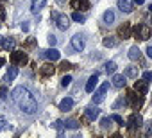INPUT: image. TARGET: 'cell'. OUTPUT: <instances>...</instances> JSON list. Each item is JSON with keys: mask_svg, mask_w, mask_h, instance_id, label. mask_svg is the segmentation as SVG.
Returning a JSON list of instances; mask_svg holds the SVG:
<instances>
[{"mask_svg": "<svg viewBox=\"0 0 152 138\" xmlns=\"http://www.w3.org/2000/svg\"><path fill=\"white\" fill-rule=\"evenodd\" d=\"M125 76L127 77H138V68L136 66H127L125 68Z\"/></svg>", "mask_w": 152, "mask_h": 138, "instance_id": "24", "label": "cell"}, {"mask_svg": "<svg viewBox=\"0 0 152 138\" xmlns=\"http://www.w3.org/2000/svg\"><path fill=\"white\" fill-rule=\"evenodd\" d=\"M45 4H47V0H32L31 11H32V13H38V11H41V9L45 7Z\"/></svg>", "mask_w": 152, "mask_h": 138, "instance_id": "20", "label": "cell"}, {"mask_svg": "<svg viewBox=\"0 0 152 138\" xmlns=\"http://www.w3.org/2000/svg\"><path fill=\"white\" fill-rule=\"evenodd\" d=\"M41 76H45V77H48V76H54V72H56V68L50 65V63H47V65H43L41 66Z\"/></svg>", "mask_w": 152, "mask_h": 138, "instance_id": "21", "label": "cell"}, {"mask_svg": "<svg viewBox=\"0 0 152 138\" xmlns=\"http://www.w3.org/2000/svg\"><path fill=\"white\" fill-rule=\"evenodd\" d=\"M56 43H57V38H56L54 34H50V36H48V45H50V47H54Z\"/></svg>", "mask_w": 152, "mask_h": 138, "instance_id": "36", "label": "cell"}, {"mask_svg": "<svg viewBox=\"0 0 152 138\" xmlns=\"http://www.w3.org/2000/svg\"><path fill=\"white\" fill-rule=\"evenodd\" d=\"M127 102H129V106H131V108L138 109V108H141V106H143V95H141V93H138L136 90H134V92H129V93H127Z\"/></svg>", "mask_w": 152, "mask_h": 138, "instance_id": "4", "label": "cell"}, {"mask_svg": "<svg viewBox=\"0 0 152 138\" xmlns=\"http://www.w3.org/2000/svg\"><path fill=\"white\" fill-rule=\"evenodd\" d=\"M148 11H150V13H152V4H150V6H148Z\"/></svg>", "mask_w": 152, "mask_h": 138, "instance_id": "45", "label": "cell"}, {"mask_svg": "<svg viewBox=\"0 0 152 138\" xmlns=\"http://www.w3.org/2000/svg\"><path fill=\"white\" fill-rule=\"evenodd\" d=\"M134 90L138 92V93H141V95H145L147 92H148V81H136L134 83Z\"/></svg>", "mask_w": 152, "mask_h": 138, "instance_id": "14", "label": "cell"}, {"mask_svg": "<svg viewBox=\"0 0 152 138\" xmlns=\"http://www.w3.org/2000/svg\"><path fill=\"white\" fill-rule=\"evenodd\" d=\"M118 9L122 13H131L134 9V2L132 0H118Z\"/></svg>", "mask_w": 152, "mask_h": 138, "instance_id": "11", "label": "cell"}, {"mask_svg": "<svg viewBox=\"0 0 152 138\" xmlns=\"http://www.w3.org/2000/svg\"><path fill=\"white\" fill-rule=\"evenodd\" d=\"M18 76V68H16V65H13V66H9V70L6 72V83H11V81H15V77Z\"/></svg>", "mask_w": 152, "mask_h": 138, "instance_id": "17", "label": "cell"}, {"mask_svg": "<svg viewBox=\"0 0 152 138\" xmlns=\"http://www.w3.org/2000/svg\"><path fill=\"white\" fill-rule=\"evenodd\" d=\"M54 127H56V129H59V133H63L64 122H63V120H56V122H54Z\"/></svg>", "mask_w": 152, "mask_h": 138, "instance_id": "34", "label": "cell"}, {"mask_svg": "<svg viewBox=\"0 0 152 138\" xmlns=\"http://www.w3.org/2000/svg\"><path fill=\"white\" fill-rule=\"evenodd\" d=\"M6 18V11H4V7L0 6V20H4Z\"/></svg>", "mask_w": 152, "mask_h": 138, "instance_id": "40", "label": "cell"}, {"mask_svg": "<svg viewBox=\"0 0 152 138\" xmlns=\"http://www.w3.org/2000/svg\"><path fill=\"white\" fill-rule=\"evenodd\" d=\"M104 22H106V23H113V22H115V13H113L111 9H107V11L104 13Z\"/></svg>", "mask_w": 152, "mask_h": 138, "instance_id": "25", "label": "cell"}, {"mask_svg": "<svg viewBox=\"0 0 152 138\" xmlns=\"http://www.w3.org/2000/svg\"><path fill=\"white\" fill-rule=\"evenodd\" d=\"M52 20L56 22V25L61 29V31H66L68 25H70V18L66 15H61V13H52Z\"/></svg>", "mask_w": 152, "mask_h": 138, "instance_id": "5", "label": "cell"}, {"mask_svg": "<svg viewBox=\"0 0 152 138\" xmlns=\"http://www.w3.org/2000/svg\"><path fill=\"white\" fill-rule=\"evenodd\" d=\"M72 18H73L75 22H81V23H83V22H86V16H84L83 13H79V11H75V13L72 15Z\"/></svg>", "mask_w": 152, "mask_h": 138, "instance_id": "28", "label": "cell"}, {"mask_svg": "<svg viewBox=\"0 0 152 138\" xmlns=\"http://www.w3.org/2000/svg\"><path fill=\"white\" fill-rule=\"evenodd\" d=\"M143 79L145 81H152V72H145L143 74Z\"/></svg>", "mask_w": 152, "mask_h": 138, "instance_id": "39", "label": "cell"}, {"mask_svg": "<svg viewBox=\"0 0 152 138\" xmlns=\"http://www.w3.org/2000/svg\"><path fill=\"white\" fill-rule=\"evenodd\" d=\"M111 118H113L118 126H124V124H125V122H124V118H122L120 115H116V113H113V115H111Z\"/></svg>", "mask_w": 152, "mask_h": 138, "instance_id": "32", "label": "cell"}, {"mask_svg": "<svg viewBox=\"0 0 152 138\" xmlns=\"http://www.w3.org/2000/svg\"><path fill=\"white\" fill-rule=\"evenodd\" d=\"M11 63L16 65V66H23L29 63V56L23 52V50H13L11 54Z\"/></svg>", "mask_w": 152, "mask_h": 138, "instance_id": "3", "label": "cell"}, {"mask_svg": "<svg viewBox=\"0 0 152 138\" xmlns=\"http://www.w3.org/2000/svg\"><path fill=\"white\" fill-rule=\"evenodd\" d=\"M106 72L107 74H115L116 72V63L115 61H107L106 63Z\"/></svg>", "mask_w": 152, "mask_h": 138, "instance_id": "26", "label": "cell"}, {"mask_svg": "<svg viewBox=\"0 0 152 138\" xmlns=\"http://www.w3.org/2000/svg\"><path fill=\"white\" fill-rule=\"evenodd\" d=\"M125 84H127V79H125V76L113 74V86H115V88H124Z\"/></svg>", "mask_w": 152, "mask_h": 138, "instance_id": "13", "label": "cell"}, {"mask_svg": "<svg viewBox=\"0 0 152 138\" xmlns=\"http://www.w3.org/2000/svg\"><path fill=\"white\" fill-rule=\"evenodd\" d=\"M15 45H16V41H15L13 38L0 36V47H2L4 50H9V52H13V50H15Z\"/></svg>", "mask_w": 152, "mask_h": 138, "instance_id": "9", "label": "cell"}, {"mask_svg": "<svg viewBox=\"0 0 152 138\" xmlns=\"http://www.w3.org/2000/svg\"><path fill=\"white\" fill-rule=\"evenodd\" d=\"M140 56H141V50L138 48V45H134V47L129 48V59L136 61V59H140Z\"/></svg>", "mask_w": 152, "mask_h": 138, "instance_id": "22", "label": "cell"}, {"mask_svg": "<svg viewBox=\"0 0 152 138\" xmlns=\"http://www.w3.org/2000/svg\"><path fill=\"white\" fill-rule=\"evenodd\" d=\"M11 97H13L15 104H16L23 113H27V115H32V113L38 109V101H36L34 95H32L27 88H23V86H16V88L13 90Z\"/></svg>", "mask_w": 152, "mask_h": 138, "instance_id": "1", "label": "cell"}, {"mask_svg": "<svg viewBox=\"0 0 152 138\" xmlns=\"http://www.w3.org/2000/svg\"><path fill=\"white\" fill-rule=\"evenodd\" d=\"M99 115H100V109H99V108H93V106L86 108V117H88V120H95V118H99Z\"/></svg>", "mask_w": 152, "mask_h": 138, "instance_id": "19", "label": "cell"}, {"mask_svg": "<svg viewBox=\"0 0 152 138\" xmlns=\"http://www.w3.org/2000/svg\"><path fill=\"white\" fill-rule=\"evenodd\" d=\"M70 6L73 9H90V2H88V0H72Z\"/></svg>", "mask_w": 152, "mask_h": 138, "instance_id": "18", "label": "cell"}, {"mask_svg": "<svg viewBox=\"0 0 152 138\" xmlns=\"http://www.w3.org/2000/svg\"><path fill=\"white\" fill-rule=\"evenodd\" d=\"M72 48L77 50V52H81V50L84 48V40H83L81 34H75V36L72 38Z\"/></svg>", "mask_w": 152, "mask_h": 138, "instance_id": "10", "label": "cell"}, {"mask_svg": "<svg viewBox=\"0 0 152 138\" xmlns=\"http://www.w3.org/2000/svg\"><path fill=\"white\" fill-rule=\"evenodd\" d=\"M70 83H72V77H70V76H64V77L61 79V86H64V88H66Z\"/></svg>", "mask_w": 152, "mask_h": 138, "instance_id": "33", "label": "cell"}, {"mask_svg": "<svg viewBox=\"0 0 152 138\" xmlns=\"http://www.w3.org/2000/svg\"><path fill=\"white\" fill-rule=\"evenodd\" d=\"M97 83H99V74H95V76H91V77L88 79V83H86V92H88V93H93Z\"/></svg>", "mask_w": 152, "mask_h": 138, "instance_id": "15", "label": "cell"}, {"mask_svg": "<svg viewBox=\"0 0 152 138\" xmlns=\"http://www.w3.org/2000/svg\"><path fill=\"white\" fill-rule=\"evenodd\" d=\"M134 34H136V38H138L140 41H147V40L152 36V29H150L148 25H145V23H140V25L134 27Z\"/></svg>", "mask_w": 152, "mask_h": 138, "instance_id": "2", "label": "cell"}, {"mask_svg": "<svg viewBox=\"0 0 152 138\" xmlns=\"http://www.w3.org/2000/svg\"><path fill=\"white\" fill-rule=\"evenodd\" d=\"M131 34H132V27H131V23H122L120 27H118V38H122V40H129L131 38Z\"/></svg>", "mask_w": 152, "mask_h": 138, "instance_id": "8", "label": "cell"}, {"mask_svg": "<svg viewBox=\"0 0 152 138\" xmlns=\"http://www.w3.org/2000/svg\"><path fill=\"white\" fill-rule=\"evenodd\" d=\"M2 65H4V59H2V57H0V66H2Z\"/></svg>", "mask_w": 152, "mask_h": 138, "instance_id": "44", "label": "cell"}, {"mask_svg": "<svg viewBox=\"0 0 152 138\" xmlns=\"http://www.w3.org/2000/svg\"><path fill=\"white\" fill-rule=\"evenodd\" d=\"M79 120H75V118H68L66 122H64V127H68V129H79Z\"/></svg>", "mask_w": 152, "mask_h": 138, "instance_id": "23", "label": "cell"}, {"mask_svg": "<svg viewBox=\"0 0 152 138\" xmlns=\"http://www.w3.org/2000/svg\"><path fill=\"white\" fill-rule=\"evenodd\" d=\"M22 31H23V32H27V31H29V23H27V22H23V23H22Z\"/></svg>", "mask_w": 152, "mask_h": 138, "instance_id": "41", "label": "cell"}, {"mask_svg": "<svg viewBox=\"0 0 152 138\" xmlns=\"http://www.w3.org/2000/svg\"><path fill=\"white\" fill-rule=\"evenodd\" d=\"M147 56L152 59V45H148V47H147Z\"/></svg>", "mask_w": 152, "mask_h": 138, "instance_id": "42", "label": "cell"}, {"mask_svg": "<svg viewBox=\"0 0 152 138\" xmlns=\"http://www.w3.org/2000/svg\"><path fill=\"white\" fill-rule=\"evenodd\" d=\"M107 90H109V83H104L97 92H95V95H93V102L95 104H99V102H102L104 99H106V93H107Z\"/></svg>", "mask_w": 152, "mask_h": 138, "instance_id": "7", "label": "cell"}, {"mask_svg": "<svg viewBox=\"0 0 152 138\" xmlns=\"http://www.w3.org/2000/svg\"><path fill=\"white\" fill-rule=\"evenodd\" d=\"M132 2H134L136 6H141V4H143V0H132Z\"/></svg>", "mask_w": 152, "mask_h": 138, "instance_id": "43", "label": "cell"}, {"mask_svg": "<svg viewBox=\"0 0 152 138\" xmlns=\"http://www.w3.org/2000/svg\"><path fill=\"white\" fill-rule=\"evenodd\" d=\"M116 43L118 41L115 38H111V36L109 38H104V47H116Z\"/></svg>", "mask_w": 152, "mask_h": 138, "instance_id": "29", "label": "cell"}, {"mask_svg": "<svg viewBox=\"0 0 152 138\" xmlns=\"http://www.w3.org/2000/svg\"><path fill=\"white\" fill-rule=\"evenodd\" d=\"M41 56H43V57H47L48 61H57V59L61 57L59 50H56L54 47H52V48H48V50H43V52H41Z\"/></svg>", "mask_w": 152, "mask_h": 138, "instance_id": "12", "label": "cell"}, {"mask_svg": "<svg viewBox=\"0 0 152 138\" xmlns=\"http://www.w3.org/2000/svg\"><path fill=\"white\" fill-rule=\"evenodd\" d=\"M127 104H129V102H127V97H125V99H124V97H120V99H118V101L113 104V109H118V108H122V106H127Z\"/></svg>", "mask_w": 152, "mask_h": 138, "instance_id": "27", "label": "cell"}, {"mask_svg": "<svg viewBox=\"0 0 152 138\" xmlns=\"http://www.w3.org/2000/svg\"><path fill=\"white\" fill-rule=\"evenodd\" d=\"M6 97H7V88L2 86V88H0V99H6Z\"/></svg>", "mask_w": 152, "mask_h": 138, "instance_id": "37", "label": "cell"}, {"mask_svg": "<svg viewBox=\"0 0 152 138\" xmlns=\"http://www.w3.org/2000/svg\"><path fill=\"white\" fill-rule=\"evenodd\" d=\"M145 134H147V136H152V120L147 122V126H145Z\"/></svg>", "mask_w": 152, "mask_h": 138, "instance_id": "35", "label": "cell"}, {"mask_svg": "<svg viewBox=\"0 0 152 138\" xmlns=\"http://www.w3.org/2000/svg\"><path fill=\"white\" fill-rule=\"evenodd\" d=\"M111 122H113V118H111V117H104V118L100 120V126H102L104 129H107V127L111 126Z\"/></svg>", "mask_w": 152, "mask_h": 138, "instance_id": "30", "label": "cell"}, {"mask_svg": "<svg viewBox=\"0 0 152 138\" xmlns=\"http://www.w3.org/2000/svg\"><path fill=\"white\" fill-rule=\"evenodd\" d=\"M70 68H72V65H70L68 61H63V63H61V70H70Z\"/></svg>", "mask_w": 152, "mask_h": 138, "instance_id": "38", "label": "cell"}, {"mask_svg": "<svg viewBox=\"0 0 152 138\" xmlns=\"http://www.w3.org/2000/svg\"><path fill=\"white\" fill-rule=\"evenodd\" d=\"M72 108H73V99L72 97H66V99H63L59 102V109L61 111H70Z\"/></svg>", "mask_w": 152, "mask_h": 138, "instance_id": "16", "label": "cell"}, {"mask_svg": "<svg viewBox=\"0 0 152 138\" xmlns=\"http://www.w3.org/2000/svg\"><path fill=\"white\" fill-rule=\"evenodd\" d=\"M143 126V118H141V115L140 113H132L131 117H129V120H127V127L129 129H140Z\"/></svg>", "mask_w": 152, "mask_h": 138, "instance_id": "6", "label": "cell"}, {"mask_svg": "<svg viewBox=\"0 0 152 138\" xmlns=\"http://www.w3.org/2000/svg\"><path fill=\"white\" fill-rule=\"evenodd\" d=\"M13 127H11V124L9 122H6V120H0V131H11Z\"/></svg>", "mask_w": 152, "mask_h": 138, "instance_id": "31", "label": "cell"}]
</instances>
